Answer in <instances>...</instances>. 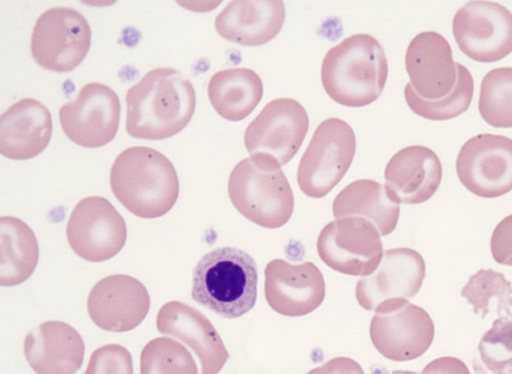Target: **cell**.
<instances>
[{"label":"cell","mask_w":512,"mask_h":374,"mask_svg":"<svg viewBox=\"0 0 512 374\" xmlns=\"http://www.w3.org/2000/svg\"><path fill=\"white\" fill-rule=\"evenodd\" d=\"M425 274V261L416 250L407 247L386 250L378 269L358 280L356 299L369 311H375L388 300H409L419 292Z\"/></svg>","instance_id":"obj_17"},{"label":"cell","mask_w":512,"mask_h":374,"mask_svg":"<svg viewBox=\"0 0 512 374\" xmlns=\"http://www.w3.org/2000/svg\"><path fill=\"white\" fill-rule=\"evenodd\" d=\"M392 374H417L414 371H407V370H395L392 372Z\"/></svg>","instance_id":"obj_35"},{"label":"cell","mask_w":512,"mask_h":374,"mask_svg":"<svg viewBox=\"0 0 512 374\" xmlns=\"http://www.w3.org/2000/svg\"><path fill=\"white\" fill-rule=\"evenodd\" d=\"M434 335V323L428 312L406 299L382 303L370 323L372 344L382 356L396 362L422 356Z\"/></svg>","instance_id":"obj_9"},{"label":"cell","mask_w":512,"mask_h":374,"mask_svg":"<svg viewBox=\"0 0 512 374\" xmlns=\"http://www.w3.org/2000/svg\"><path fill=\"white\" fill-rule=\"evenodd\" d=\"M157 330L185 343L198 357L201 374H218L229 353L213 324L199 310L180 301H169L156 317Z\"/></svg>","instance_id":"obj_19"},{"label":"cell","mask_w":512,"mask_h":374,"mask_svg":"<svg viewBox=\"0 0 512 374\" xmlns=\"http://www.w3.org/2000/svg\"><path fill=\"white\" fill-rule=\"evenodd\" d=\"M308 127V114L298 101L277 98L248 124L244 144L250 156H267L282 166L298 152Z\"/></svg>","instance_id":"obj_12"},{"label":"cell","mask_w":512,"mask_h":374,"mask_svg":"<svg viewBox=\"0 0 512 374\" xmlns=\"http://www.w3.org/2000/svg\"><path fill=\"white\" fill-rule=\"evenodd\" d=\"M120 101L109 86L91 82L84 85L73 102L59 110L64 134L75 144L98 148L111 142L120 121Z\"/></svg>","instance_id":"obj_15"},{"label":"cell","mask_w":512,"mask_h":374,"mask_svg":"<svg viewBox=\"0 0 512 374\" xmlns=\"http://www.w3.org/2000/svg\"><path fill=\"white\" fill-rule=\"evenodd\" d=\"M459 49L482 63L499 61L512 52V12L492 1H469L452 21Z\"/></svg>","instance_id":"obj_11"},{"label":"cell","mask_w":512,"mask_h":374,"mask_svg":"<svg viewBox=\"0 0 512 374\" xmlns=\"http://www.w3.org/2000/svg\"><path fill=\"white\" fill-rule=\"evenodd\" d=\"M285 20L282 1L229 2L215 18V29L224 39L243 45L260 46L272 40Z\"/></svg>","instance_id":"obj_23"},{"label":"cell","mask_w":512,"mask_h":374,"mask_svg":"<svg viewBox=\"0 0 512 374\" xmlns=\"http://www.w3.org/2000/svg\"><path fill=\"white\" fill-rule=\"evenodd\" d=\"M490 249L497 263L512 266V214L503 218L494 228Z\"/></svg>","instance_id":"obj_32"},{"label":"cell","mask_w":512,"mask_h":374,"mask_svg":"<svg viewBox=\"0 0 512 374\" xmlns=\"http://www.w3.org/2000/svg\"><path fill=\"white\" fill-rule=\"evenodd\" d=\"M320 259L346 275L368 276L383 257V244L376 226L362 217H342L326 224L317 239Z\"/></svg>","instance_id":"obj_10"},{"label":"cell","mask_w":512,"mask_h":374,"mask_svg":"<svg viewBox=\"0 0 512 374\" xmlns=\"http://www.w3.org/2000/svg\"><path fill=\"white\" fill-rule=\"evenodd\" d=\"M462 185L482 198L500 197L512 190V139L483 133L468 139L456 159Z\"/></svg>","instance_id":"obj_14"},{"label":"cell","mask_w":512,"mask_h":374,"mask_svg":"<svg viewBox=\"0 0 512 374\" xmlns=\"http://www.w3.org/2000/svg\"><path fill=\"white\" fill-rule=\"evenodd\" d=\"M150 297L146 287L125 274L109 275L98 281L87 299L93 323L109 332L136 328L148 314Z\"/></svg>","instance_id":"obj_16"},{"label":"cell","mask_w":512,"mask_h":374,"mask_svg":"<svg viewBox=\"0 0 512 374\" xmlns=\"http://www.w3.org/2000/svg\"><path fill=\"white\" fill-rule=\"evenodd\" d=\"M109 180L116 199L141 218L165 215L179 195L178 175L172 162L146 146H132L118 154Z\"/></svg>","instance_id":"obj_3"},{"label":"cell","mask_w":512,"mask_h":374,"mask_svg":"<svg viewBox=\"0 0 512 374\" xmlns=\"http://www.w3.org/2000/svg\"><path fill=\"white\" fill-rule=\"evenodd\" d=\"M264 293L268 305L277 313L298 317L318 308L325 298V282L312 262L291 264L273 259L265 267Z\"/></svg>","instance_id":"obj_18"},{"label":"cell","mask_w":512,"mask_h":374,"mask_svg":"<svg viewBox=\"0 0 512 374\" xmlns=\"http://www.w3.org/2000/svg\"><path fill=\"white\" fill-rule=\"evenodd\" d=\"M420 374H471L467 365L459 358L443 356L429 362Z\"/></svg>","instance_id":"obj_33"},{"label":"cell","mask_w":512,"mask_h":374,"mask_svg":"<svg viewBox=\"0 0 512 374\" xmlns=\"http://www.w3.org/2000/svg\"><path fill=\"white\" fill-rule=\"evenodd\" d=\"M208 98L215 111L229 121H241L259 104L263 83L249 68H228L214 73L207 86Z\"/></svg>","instance_id":"obj_25"},{"label":"cell","mask_w":512,"mask_h":374,"mask_svg":"<svg viewBox=\"0 0 512 374\" xmlns=\"http://www.w3.org/2000/svg\"><path fill=\"white\" fill-rule=\"evenodd\" d=\"M384 178L387 191L397 203L419 204L430 199L439 188L442 164L430 148L411 145L391 157Z\"/></svg>","instance_id":"obj_20"},{"label":"cell","mask_w":512,"mask_h":374,"mask_svg":"<svg viewBox=\"0 0 512 374\" xmlns=\"http://www.w3.org/2000/svg\"><path fill=\"white\" fill-rule=\"evenodd\" d=\"M257 281L252 256L234 247L216 248L204 254L195 266L191 297L217 315L234 319L254 307Z\"/></svg>","instance_id":"obj_5"},{"label":"cell","mask_w":512,"mask_h":374,"mask_svg":"<svg viewBox=\"0 0 512 374\" xmlns=\"http://www.w3.org/2000/svg\"><path fill=\"white\" fill-rule=\"evenodd\" d=\"M66 236L72 250L82 259L102 262L123 248L127 227L123 217L104 197L80 200L67 222Z\"/></svg>","instance_id":"obj_13"},{"label":"cell","mask_w":512,"mask_h":374,"mask_svg":"<svg viewBox=\"0 0 512 374\" xmlns=\"http://www.w3.org/2000/svg\"><path fill=\"white\" fill-rule=\"evenodd\" d=\"M228 194L236 210L269 229L282 227L292 216L294 196L281 165L252 155L238 162L228 179Z\"/></svg>","instance_id":"obj_6"},{"label":"cell","mask_w":512,"mask_h":374,"mask_svg":"<svg viewBox=\"0 0 512 374\" xmlns=\"http://www.w3.org/2000/svg\"><path fill=\"white\" fill-rule=\"evenodd\" d=\"M405 68L410 82L404 97L415 114L443 121L459 116L470 106L473 77L453 60L452 48L443 35L435 31L417 34L407 47Z\"/></svg>","instance_id":"obj_1"},{"label":"cell","mask_w":512,"mask_h":374,"mask_svg":"<svg viewBox=\"0 0 512 374\" xmlns=\"http://www.w3.org/2000/svg\"><path fill=\"white\" fill-rule=\"evenodd\" d=\"M461 296L482 318L490 312H495L499 317L512 315V284L502 273L491 268L480 269L470 276L461 290Z\"/></svg>","instance_id":"obj_27"},{"label":"cell","mask_w":512,"mask_h":374,"mask_svg":"<svg viewBox=\"0 0 512 374\" xmlns=\"http://www.w3.org/2000/svg\"><path fill=\"white\" fill-rule=\"evenodd\" d=\"M52 130V116L44 104L20 99L1 114L0 153L13 160L34 158L48 146Z\"/></svg>","instance_id":"obj_22"},{"label":"cell","mask_w":512,"mask_h":374,"mask_svg":"<svg viewBox=\"0 0 512 374\" xmlns=\"http://www.w3.org/2000/svg\"><path fill=\"white\" fill-rule=\"evenodd\" d=\"M23 350L36 374H75L83 363L85 345L69 324L47 321L26 335Z\"/></svg>","instance_id":"obj_21"},{"label":"cell","mask_w":512,"mask_h":374,"mask_svg":"<svg viewBox=\"0 0 512 374\" xmlns=\"http://www.w3.org/2000/svg\"><path fill=\"white\" fill-rule=\"evenodd\" d=\"M127 133L137 139L163 140L182 131L196 107L193 84L178 70L147 72L126 92Z\"/></svg>","instance_id":"obj_2"},{"label":"cell","mask_w":512,"mask_h":374,"mask_svg":"<svg viewBox=\"0 0 512 374\" xmlns=\"http://www.w3.org/2000/svg\"><path fill=\"white\" fill-rule=\"evenodd\" d=\"M307 374H364L361 365L348 357H335Z\"/></svg>","instance_id":"obj_34"},{"label":"cell","mask_w":512,"mask_h":374,"mask_svg":"<svg viewBox=\"0 0 512 374\" xmlns=\"http://www.w3.org/2000/svg\"><path fill=\"white\" fill-rule=\"evenodd\" d=\"M84 374H134L130 352L119 344H107L93 351Z\"/></svg>","instance_id":"obj_31"},{"label":"cell","mask_w":512,"mask_h":374,"mask_svg":"<svg viewBox=\"0 0 512 374\" xmlns=\"http://www.w3.org/2000/svg\"><path fill=\"white\" fill-rule=\"evenodd\" d=\"M478 109L489 125L512 127V67L490 70L482 79Z\"/></svg>","instance_id":"obj_28"},{"label":"cell","mask_w":512,"mask_h":374,"mask_svg":"<svg viewBox=\"0 0 512 374\" xmlns=\"http://www.w3.org/2000/svg\"><path fill=\"white\" fill-rule=\"evenodd\" d=\"M335 218L362 217L373 223L380 235L386 236L397 226L400 206L385 185L371 179H359L345 186L334 198Z\"/></svg>","instance_id":"obj_24"},{"label":"cell","mask_w":512,"mask_h":374,"mask_svg":"<svg viewBox=\"0 0 512 374\" xmlns=\"http://www.w3.org/2000/svg\"><path fill=\"white\" fill-rule=\"evenodd\" d=\"M480 359L493 374H512V315L494 320L478 343Z\"/></svg>","instance_id":"obj_30"},{"label":"cell","mask_w":512,"mask_h":374,"mask_svg":"<svg viewBox=\"0 0 512 374\" xmlns=\"http://www.w3.org/2000/svg\"><path fill=\"white\" fill-rule=\"evenodd\" d=\"M0 284L15 286L27 280L39 259V246L32 229L12 216L0 218Z\"/></svg>","instance_id":"obj_26"},{"label":"cell","mask_w":512,"mask_h":374,"mask_svg":"<svg viewBox=\"0 0 512 374\" xmlns=\"http://www.w3.org/2000/svg\"><path fill=\"white\" fill-rule=\"evenodd\" d=\"M140 374H198V368L182 344L159 337L150 340L142 349Z\"/></svg>","instance_id":"obj_29"},{"label":"cell","mask_w":512,"mask_h":374,"mask_svg":"<svg viewBox=\"0 0 512 374\" xmlns=\"http://www.w3.org/2000/svg\"><path fill=\"white\" fill-rule=\"evenodd\" d=\"M388 77L383 47L369 34H354L330 48L321 65L325 92L335 102L363 107L381 95Z\"/></svg>","instance_id":"obj_4"},{"label":"cell","mask_w":512,"mask_h":374,"mask_svg":"<svg viewBox=\"0 0 512 374\" xmlns=\"http://www.w3.org/2000/svg\"><path fill=\"white\" fill-rule=\"evenodd\" d=\"M90 45L91 29L86 18L73 8L53 7L37 18L30 51L40 67L69 72L84 60Z\"/></svg>","instance_id":"obj_8"},{"label":"cell","mask_w":512,"mask_h":374,"mask_svg":"<svg viewBox=\"0 0 512 374\" xmlns=\"http://www.w3.org/2000/svg\"><path fill=\"white\" fill-rule=\"evenodd\" d=\"M356 151L352 127L340 118H328L315 129L298 169L300 190L311 198L326 196L345 176Z\"/></svg>","instance_id":"obj_7"}]
</instances>
